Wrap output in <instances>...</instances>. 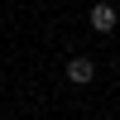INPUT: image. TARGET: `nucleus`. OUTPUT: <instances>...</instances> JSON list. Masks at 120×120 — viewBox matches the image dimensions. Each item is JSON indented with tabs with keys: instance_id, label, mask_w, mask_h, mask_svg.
I'll return each mask as SVG.
<instances>
[{
	"instance_id": "nucleus-1",
	"label": "nucleus",
	"mask_w": 120,
	"mask_h": 120,
	"mask_svg": "<svg viewBox=\"0 0 120 120\" xmlns=\"http://www.w3.org/2000/svg\"><path fill=\"white\" fill-rule=\"evenodd\" d=\"M91 77H96V63H91V58H67V82H72V86H86Z\"/></svg>"
},
{
	"instance_id": "nucleus-2",
	"label": "nucleus",
	"mask_w": 120,
	"mask_h": 120,
	"mask_svg": "<svg viewBox=\"0 0 120 120\" xmlns=\"http://www.w3.org/2000/svg\"><path fill=\"white\" fill-rule=\"evenodd\" d=\"M91 29H96V34H111V29H115V5L96 0V5H91Z\"/></svg>"
},
{
	"instance_id": "nucleus-3",
	"label": "nucleus",
	"mask_w": 120,
	"mask_h": 120,
	"mask_svg": "<svg viewBox=\"0 0 120 120\" xmlns=\"http://www.w3.org/2000/svg\"><path fill=\"white\" fill-rule=\"evenodd\" d=\"M38 120H43V115H38Z\"/></svg>"
}]
</instances>
